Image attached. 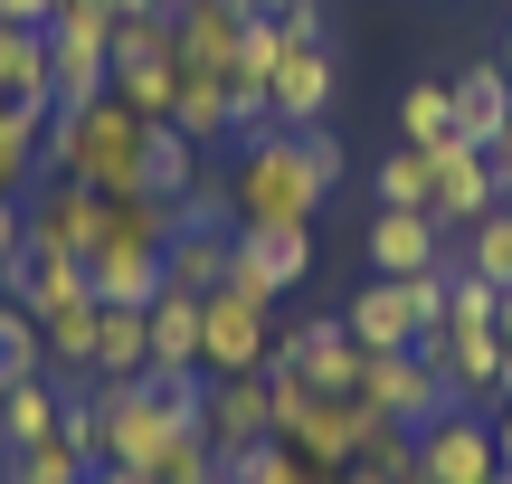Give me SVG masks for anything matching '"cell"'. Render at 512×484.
Segmentation results:
<instances>
[{
  "label": "cell",
  "instance_id": "obj_17",
  "mask_svg": "<svg viewBox=\"0 0 512 484\" xmlns=\"http://www.w3.org/2000/svg\"><path fill=\"white\" fill-rule=\"evenodd\" d=\"M0 105L57 114V86H48V29H10V19H0Z\"/></svg>",
  "mask_w": 512,
  "mask_h": 484
},
{
  "label": "cell",
  "instance_id": "obj_27",
  "mask_svg": "<svg viewBox=\"0 0 512 484\" xmlns=\"http://www.w3.org/2000/svg\"><path fill=\"white\" fill-rule=\"evenodd\" d=\"M38 371H48V333L29 323V304L0 295V390H19V380H38Z\"/></svg>",
  "mask_w": 512,
  "mask_h": 484
},
{
  "label": "cell",
  "instance_id": "obj_43",
  "mask_svg": "<svg viewBox=\"0 0 512 484\" xmlns=\"http://www.w3.org/2000/svg\"><path fill=\"white\" fill-rule=\"evenodd\" d=\"M57 10H67V0H57Z\"/></svg>",
  "mask_w": 512,
  "mask_h": 484
},
{
  "label": "cell",
  "instance_id": "obj_29",
  "mask_svg": "<svg viewBox=\"0 0 512 484\" xmlns=\"http://www.w3.org/2000/svg\"><path fill=\"white\" fill-rule=\"evenodd\" d=\"M313 475H323V466H304L285 437H266V447H247V456H228V484H313Z\"/></svg>",
  "mask_w": 512,
  "mask_h": 484
},
{
  "label": "cell",
  "instance_id": "obj_30",
  "mask_svg": "<svg viewBox=\"0 0 512 484\" xmlns=\"http://www.w3.org/2000/svg\"><path fill=\"white\" fill-rule=\"evenodd\" d=\"M494 314H503L494 285L465 276V266H446V323H465V333H494Z\"/></svg>",
  "mask_w": 512,
  "mask_h": 484
},
{
  "label": "cell",
  "instance_id": "obj_7",
  "mask_svg": "<svg viewBox=\"0 0 512 484\" xmlns=\"http://www.w3.org/2000/svg\"><path fill=\"white\" fill-rule=\"evenodd\" d=\"M105 390V466H152V456L181 437V418H171V399L143 380H95Z\"/></svg>",
  "mask_w": 512,
  "mask_h": 484
},
{
  "label": "cell",
  "instance_id": "obj_36",
  "mask_svg": "<svg viewBox=\"0 0 512 484\" xmlns=\"http://www.w3.org/2000/svg\"><path fill=\"white\" fill-rule=\"evenodd\" d=\"M86 484H162V475H152V466H95Z\"/></svg>",
  "mask_w": 512,
  "mask_h": 484
},
{
  "label": "cell",
  "instance_id": "obj_6",
  "mask_svg": "<svg viewBox=\"0 0 512 484\" xmlns=\"http://www.w3.org/2000/svg\"><path fill=\"white\" fill-rule=\"evenodd\" d=\"M361 409H370V418H389V428H408V437H418L427 418L465 409V399H456V390H446V380H437V361H427V342H418V352H370V361H361Z\"/></svg>",
  "mask_w": 512,
  "mask_h": 484
},
{
  "label": "cell",
  "instance_id": "obj_38",
  "mask_svg": "<svg viewBox=\"0 0 512 484\" xmlns=\"http://www.w3.org/2000/svg\"><path fill=\"white\" fill-rule=\"evenodd\" d=\"M494 342H503V380H512V295H503V314H494Z\"/></svg>",
  "mask_w": 512,
  "mask_h": 484
},
{
  "label": "cell",
  "instance_id": "obj_42",
  "mask_svg": "<svg viewBox=\"0 0 512 484\" xmlns=\"http://www.w3.org/2000/svg\"><path fill=\"white\" fill-rule=\"evenodd\" d=\"M114 10H162V0H114Z\"/></svg>",
  "mask_w": 512,
  "mask_h": 484
},
{
  "label": "cell",
  "instance_id": "obj_4",
  "mask_svg": "<svg viewBox=\"0 0 512 484\" xmlns=\"http://www.w3.org/2000/svg\"><path fill=\"white\" fill-rule=\"evenodd\" d=\"M342 323H351L361 352H418V342L446 323V266L437 276H370L361 295L342 304Z\"/></svg>",
  "mask_w": 512,
  "mask_h": 484
},
{
  "label": "cell",
  "instance_id": "obj_25",
  "mask_svg": "<svg viewBox=\"0 0 512 484\" xmlns=\"http://www.w3.org/2000/svg\"><path fill=\"white\" fill-rule=\"evenodd\" d=\"M399 143H456V76H418L399 95Z\"/></svg>",
  "mask_w": 512,
  "mask_h": 484
},
{
  "label": "cell",
  "instance_id": "obj_21",
  "mask_svg": "<svg viewBox=\"0 0 512 484\" xmlns=\"http://www.w3.org/2000/svg\"><path fill=\"white\" fill-rule=\"evenodd\" d=\"M152 371V314L143 304H105L95 323V380H143Z\"/></svg>",
  "mask_w": 512,
  "mask_h": 484
},
{
  "label": "cell",
  "instance_id": "obj_35",
  "mask_svg": "<svg viewBox=\"0 0 512 484\" xmlns=\"http://www.w3.org/2000/svg\"><path fill=\"white\" fill-rule=\"evenodd\" d=\"M484 162H494V181H503V200H512V114H503L494 143H484Z\"/></svg>",
  "mask_w": 512,
  "mask_h": 484
},
{
  "label": "cell",
  "instance_id": "obj_9",
  "mask_svg": "<svg viewBox=\"0 0 512 484\" xmlns=\"http://www.w3.org/2000/svg\"><path fill=\"white\" fill-rule=\"evenodd\" d=\"M275 361H285V371H304L313 390H332V399H361V361H370V352L351 342L342 314H304V323H285Z\"/></svg>",
  "mask_w": 512,
  "mask_h": 484
},
{
  "label": "cell",
  "instance_id": "obj_16",
  "mask_svg": "<svg viewBox=\"0 0 512 484\" xmlns=\"http://www.w3.org/2000/svg\"><path fill=\"white\" fill-rule=\"evenodd\" d=\"M446 266V228L427 209H380L370 219V276H437Z\"/></svg>",
  "mask_w": 512,
  "mask_h": 484
},
{
  "label": "cell",
  "instance_id": "obj_39",
  "mask_svg": "<svg viewBox=\"0 0 512 484\" xmlns=\"http://www.w3.org/2000/svg\"><path fill=\"white\" fill-rule=\"evenodd\" d=\"M304 0H247V19H294Z\"/></svg>",
  "mask_w": 512,
  "mask_h": 484
},
{
  "label": "cell",
  "instance_id": "obj_31",
  "mask_svg": "<svg viewBox=\"0 0 512 484\" xmlns=\"http://www.w3.org/2000/svg\"><path fill=\"white\" fill-rule=\"evenodd\" d=\"M86 475H95V466L67 447V437H48V447H29V456H19V484H86Z\"/></svg>",
  "mask_w": 512,
  "mask_h": 484
},
{
  "label": "cell",
  "instance_id": "obj_20",
  "mask_svg": "<svg viewBox=\"0 0 512 484\" xmlns=\"http://www.w3.org/2000/svg\"><path fill=\"white\" fill-rule=\"evenodd\" d=\"M228 238H238V228H181V238L162 247V285L171 295H219L228 285Z\"/></svg>",
  "mask_w": 512,
  "mask_h": 484
},
{
  "label": "cell",
  "instance_id": "obj_18",
  "mask_svg": "<svg viewBox=\"0 0 512 484\" xmlns=\"http://www.w3.org/2000/svg\"><path fill=\"white\" fill-rule=\"evenodd\" d=\"M503 114H512V76H503V57H475V67L456 76V143H494L503 133Z\"/></svg>",
  "mask_w": 512,
  "mask_h": 484
},
{
  "label": "cell",
  "instance_id": "obj_28",
  "mask_svg": "<svg viewBox=\"0 0 512 484\" xmlns=\"http://www.w3.org/2000/svg\"><path fill=\"white\" fill-rule=\"evenodd\" d=\"M370 190H380V209H427V190H437V171H427L418 143H399L380 171H370Z\"/></svg>",
  "mask_w": 512,
  "mask_h": 484
},
{
  "label": "cell",
  "instance_id": "obj_41",
  "mask_svg": "<svg viewBox=\"0 0 512 484\" xmlns=\"http://www.w3.org/2000/svg\"><path fill=\"white\" fill-rule=\"evenodd\" d=\"M494 57H503V76H512V29H503V48H494Z\"/></svg>",
  "mask_w": 512,
  "mask_h": 484
},
{
  "label": "cell",
  "instance_id": "obj_19",
  "mask_svg": "<svg viewBox=\"0 0 512 484\" xmlns=\"http://www.w3.org/2000/svg\"><path fill=\"white\" fill-rule=\"evenodd\" d=\"M57 418H67V390H57L48 371H38V380H19V390H0V447H10V456L48 447V437H57Z\"/></svg>",
  "mask_w": 512,
  "mask_h": 484
},
{
  "label": "cell",
  "instance_id": "obj_15",
  "mask_svg": "<svg viewBox=\"0 0 512 484\" xmlns=\"http://www.w3.org/2000/svg\"><path fill=\"white\" fill-rule=\"evenodd\" d=\"M200 428H209V447H219V466H228V456H247V447H266V437H275V399H266V371L209 380V409H200Z\"/></svg>",
  "mask_w": 512,
  "mask_h": 484
},
{
  "label": "cell",
  "instance_id": "obj_11",
  "mask_svg": "<svg viewBox=\"0 0 512 484\" xmlns=\"http://www.w3.org/2000/svg\"><path fill=\"white\" fill-rule=\"evenodd\" d=\"M427 171H437V190H427V219L456 238V228H475L484 209H503V181L494 162H484L475 143H427Z\"/></svg>",
  "mask_w": 512,
  "mask_h": 484
},
{
  "label": "cell",
  "instance_id": "obj_40",
  "mask_svg": "<svg viewBox=\"0 0 512 484\" xmlns=\"http://www.w3.org/2000/svg\"><path fill=\"white\" fill-rule=\"evenodd\" d=\"M0 484H19V456H10V447H0Z\"/></svg>",
  "mask_w": 512,
  "mask_h": 484
},
{
  "label": "cell",
  "instance_id": "obj_13",
  "mask_svg": "<svg viewBox=\"0 0 512 484\" xmlns=\"http://www.w3.org/2000/svg\"><path fill=\"white\" fill-rule=\"evenodd\" d=\"M427 361H437V380L465 399V409H503V399H512V380H503V342H494V333L437 323V333H427Z\"/></svg>",
  "mask_w": 512,
  "mask_h": 484
},
{
  "label": "cell",
  "instance_id": "obj_3",
  "mask_svg": "<svg viewBox=\"0 0 512 484\" xmlns=\"http://www.w3.org/2000/svg\"><path fill=\"white\" fill-rule=\"evenodd\" d=\"M171 238H181V200H152V190L105 200L95 247L76 257L86 285H95V304H152V295H162V247Z\"/></svg>",
  "mask_w": 512,
  "mask_h": 484
},
{
  "label": "cell",
  "instance_id": "obj_34",
  "mask_svg": "<svg viewBox=\"0 0 512 484\" xmlns=\"http://www.w3.org/2000/svg\"><path fill=\"white\" fill-rule=\"evenodd\" d=\"M0 19H10V29H48L57 0H0Z\"/></svg>",
  "mask_w": 512,
  "mask_h": 484
},
{
  "label": "cell",
  "instance_id": "obj_12",
  "mask_svg": "<svg viewBox=\"0 0 512 484\" xmlns=\"http://www.w3.org/2000/svg\"><path fill=\"white\" fill-rule=\"evenodd\" d=\"M95 219H105V190L86 181H38L29 190V257H86L95 247Z\"/></svg>",
  "mask_w": 512,
  "mask_h": 484
},
{
  "label": "cell",
  "instance_id": "obj_37",
  "mask_svg": "<svg viewBox=\"0 0 512 484\" xmlns=\"http://www.w3.org/2000/svg\"><path fill=\"white\" fill-rule=\"evenodd\" d=\"M484 418H494V447H503V475H512V399H503V409H484Z\"/></svg>",
  "mask_w": 512,
  "mask_h": 484
},
{
  "label": "cell",
  "instance_id": "obj_33",
  "mask_svg": "<svg viewBox=\"0 0 512 484\" xmlns=\"http://www.w3.org/2000/svg\"><path fill=\"white\" fill-rule=\"evenodd\" d=\"M342 484H427V466H418V447H408V456H389V466H351Z\"/></svg>",
  "mask_w": 512,
  "mask_h": 484
},
{
  "label": "cell",
  "instance_id": "obj_23",
  "mask_svg": "<svg viewBox=\"0 0 512 484\" xmlns=\"http://www.w3.org/2000/svg\"><path fill=\"white\" fill-rule=\"evenodd\" d=\"M171 133H190V143H228L238 133V105H228V76H200V67H181V105H171Z\"/></svg>",
  "mask_w": 512,
  "mask_h": 484
},
{
  "label": "cell",
  "instance_id": "obj_22",
  "mask_svg": "<svg viewBox=\"0 0 512 484\" xmlns=\"http://www.w3.org/2000/svg\"><path fill=\"white\" fill-rule=\"evenodd\" d=\"M446 247H456L446 266H465V276H484L494 295H512V200H503V209H484L475 228H456Z\"/></svg>",
  "mask_w": 512,
  "mask_h": 484
},
{
  "label": "cell",
  "instance_id": "obj_26",
  "mask_svg": "<svg viewBox=\"0 0 512 484\" xmlns=\"http://www.w3.org/2000/svg\"><path fill=\"white\" fill-rule=\"evenodd\" d=\"M143 190H152V200H190V190H200V143H190V133H171V124H152Z\"/></svg>",
  "mask_w": 512,
  "mask_h": 484
},
{
  "label": "cell",
  "instance_id": "obj_14",
  "mask_svg": "<svg viewBox=\"0 0 512 484\" xmlns=\"http://www.w3.org/2000/svg\"><path fill=\"white\" fill-rule=\"evenodd\" d=\"M247 0H190L181 19H171V57L200 76H238V48H247Z\"/></svg>",
  "mask_w": 512,
  "mask_h": 484
},
{
  "label": "cell",
  "instance_id": "obj_5",
  "mask_svg": "<svg viewBox=\"0 0 512 484\" xmlns=\"http://www.w3.org/2000/svg\"><path fill=\"white\" fill-rule=\"evenodd\" d=\"M275 304L247 295V285H219V295H200V371L209 380H238V371H266L275 361Z\"/></svg>",
  "mask_w": 512,
  "mask_h": 484
},
{
  "label": "cell",
  "instance_id": "obj_1",
  "mask_svg": "<svg viewBox=\"0 0 512 484\" xmlns=\"http://www.w3.org/2000/svg\"><path fill=\"white\" fill-rule=\"evenodd\" d=\"M351 181L342 143H332L323 124L313 133H256L238 143V162H228V209H238V228H313V209L332 200V190Z\"/></svg>",
  "mask_w": 512,
  "mask_h": 484
},
{
  "label": "cell",
  "instance_id": "obj_8",
  "mask_svg": "<svg viewBox=\"0 0 512 484\" xmlns=\"http://www.w3.org/2000/svg\"><path fill=\"white\" fill-rule=\"evenodd\" d=\"M418 466L427 484H503V447H494V418L484 409H446L418 428Z\"/></svg>",
  "mask_w": 512,
  "mask_h": 484
},
{
  "label": "cell",
  "instance_id": "obj_24",
  "mask_svg": "<svg viewBox=\"0 0 512 484\" xmlns=\"http://www.w3.org/2000/svg\"><path fill=\"white\" fill-rule=\"evenodd\" d=\"M152 371H200V295H152Z\"/></svg>",
  "mask_w": 512,
  "mask_h": 484
},
{
  "label": "cell",
  "instance_id": "obj_10",
  "mask_svg": "<svg viewBox=\"0 0 512 484\" xmlns=\"http://www.w3.org/2000/svg\"><path fill=\"white\" fill-rule=\"evenodd\" d=\"M304 276H313V228H238L228 238V285H247V295L285 304Z\"/></svg>",
  "mask_w": 512,
  "mask_h": 484
},
{
  "label": "cell",
  "instance_id": "obj_32",
  "mask_svg": "<svg viewBox=\"0 0 512 484\" xmlns=\"http://www.w3.org/2000/svg\"><path fill=\"white\" fill-rule=\"evenodd\" d=\"M10 257H29V200L0 190V266H10Z\"/></svg>",
  "mask_w": 512,
  "mask_h": 484
},
{
  "label": "cell",
  "instance_id": "obj_2",
  "mask_svg": "<svg viewBox=\"0 0 512 484\" xmlns=\"http://www.w3.org/2000/svg\"><path fill=\"white\" fill-rule=\"evenodd\" d=\"M152 162V124L124 95H95V105H57L48 114V181H86L105 200H133Z\"/></svg>",
  "mask_w": 512,
  "mask_h": 484
}]
</instances>
